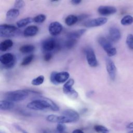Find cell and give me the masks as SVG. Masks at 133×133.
I'll list each match as a JSON object with an SVG mask.
<instances>
[{
  "instance_id": "obj_1",
  "label": "cell",
  "mask_w": 133,
  "mask_h": 133,
  "mask_svg": "<svg viewBox=\"0 0 133 133\" xmlns=\"http://www.w3.org/2000/svg\"><path fill=\"white\" fill-rule=\"evenodd\" d=\"M28 90H17L6 92L4 94L5 98L11 102H17L25 99L28 96Z\"/></svg>"
},
{
  "instance_id": "obj_2",
  "label": "cell",
  "mask_w": 133,
  "mask_h": 133,
  "mask_svg": "<svg viewBox=\"0 0 133 133\" xmlns=\"http://www.w3.org/2000/svg\"><path fill=\"white\" fill-rule=\"evenodd\" d=\"M19 30L16 26L7 24H3L0 25V35L2 37H12L19 33Z\"/></svg>"
},
{
  "instance_id": "obj_3",
  "label": "cell",
  "mask_w": 133,
  "mask_h": 133,
  "mask_svg": "<svg viewBox=\"0 0 133 133\" xmlns=\"http://www.w3.org/2000/svg\"><path fill=\"white\" fill-rule=\"evenodd\" d=\"M98 42L109 57L113 56L116 55V49L113 46L109 40L103 36H100L98 39Z\"/></svg>"
},
{
  "instance_id": "obj_4",
  "label": "cell",
  "mask_w": 133,
  "mask_h": 133,
  "mask_svg": "<svg viewBox=\"0 0 133 133\" xmlns=\"http://www.w3.org/2000/svg\"><path fill=\"white\" fill-rule=\"evenodd\" d=\"M0 62L4 65V68L7 69H11L15 65L16 58L12 54L6 53L1 56Z\"/></svg>"
},
{
  "instance_id": "obj_5",
  "label": "cell",
  "mask_w": 133,
  "mask_h": 133,
  "mask_svg": "<svg viewBox=\"0 0 133 133\" xmlns=\"http://www.w3.org/2000/svg\"><path fill=\"white\" fill-rule=\"evenodd\" d=\"M27 108L34 110H42L49 108L48 102L44 99L43 100H35L29 102Z\"/></svg>"
},
{
  "instance_id": "obj_6",
  "label": "cell",
  "mask_w": 133,
  "mask_h": 133,
  "mask_svg": "<svg viewBox=\"0 0 133 133\" xmlns=\"http://www.w3.org/2000/svg\"><path fill=\"white\" fill-rule=\"evenodd\" d=\"M59 47V44L54 38H47L42 43V48L44 51L50 52Z\"/></svg>"
},
{
  "instance_id": "obj_7",
  "label": "cell",
  "mask_w": 133,
  "mask_h": 133,
  "mask_svg": "<svg viewBox=\"0 0 133 133\" xmlns=\"http://www.w3.org/2000/svg\"><path fill=\"white\" fill-rule=\"evenodd\" d=\"M86 58L88 64L91 67H96L98 65V62L96 58V55L92 48H88L85 50Z\"/></svg>"
},
{
  "instance_id": "obj_8",
  "label": "cell",
  "mask_w": 133,
  "mask_h": 133,
  "mask_svg": "<svg viewBox=\"0 0 133 133\" xmlns=\"http://www.w3.org/2000/svg\"><path fill=\"white\" fill-rule=\"evenodd\" d=\"M108 19L105 17H99L86 21L84 23V26L87 28H94L101 26L107 23Z\"/></svg>"
},
{
  "instance_id": "obj_9",
  "label": "cell",
  "mask_w": 133,
  "mask_h": 133,
  "mask_svg": "<svg viewBox=\"0 0 133 133\" xmlns=\"http://www.w3.org/2000/svg\"><path fill=\"white\" fill-rule=\"evenodd\" d=\"M106 69L107 72L112 80H114L116 73V68L114 62L109 58H105Z\"/></svg>"
},
{
  "instance_id": "obj_10",
  "label": "cell",
  "mask_w": 133,
  "mask_h": 133,
  "mask_svg": "<svg viewBox=\"0 0 133 133\" xmlns=\"http://www.w3.org/2000/svg\"><path fill=\"white\" fill-rule=\"evenodd\" d=\"M63 26L58 21H54L50 23L48 26L49 33L52 36L59 35L62 31Z\"/></svg>"
},
{
  "instance_id": "obj_11",
  "label": "cell",
  "mask_w": 133,
  "mask_h": 133,
  "mask_svg": "<svg viewBox=\"0 0 133 133\" xmlns=\"http://www.w3.org/2000/svg\"><path fill=\"white\" fill-rule=\"evenodd\" d=\"M46 119L52 123H72V121L67 117L62 115L58 116L56 115L51 114L47 116Z\"/></svg>"
},
{
  "instance_id": "obj_12",
  "label": "cell",
  "mask_w": 133,
  "mask_h": 133,
  "mask_svg": "<svg viewBox=\"0 0 133 133\" xmlns=\"http://www.w3.org/2000/svg\"><path fill=\"white\" fill-rule=\"evenodd\" d=\"M117 11L115 7L111 6H100L98 8V13L102 16H109L115 14Z\"/></svg>"
},
{
  "instance_id": "obj_13",
  "label": "cell",
  "mask_w": 133,
  "mask_h": 133,
  "mask_svg": "<svg viewBox=\"0 0 133 133\" xmlns=\"http://www.w3.org/2000/svg\"><path fill=\"white\" fill-rule=\"evenodd\" d=\"M109 35L110 40L114 42H117L121 37V32L116 27H111L109 29Z\"/></svg>"
},
{
  "instance_id": "obj_14",
  "label": "cell",
  "mask_w": 133,
  "mask_h": 133,
  "mask_svg": "<svg viewBox=\"0 0 133 133\" xmlns=\"http://www.w3.org/2000/svg\"><path fill=\"white\" fill-rule=\"evenodd\" d=\"M62 115L69 118L72 122L77 121L79 118L78 113L75 110L72 109H66L64 110L62 113Z\"/></svg>"
},
{
  "instance_id": "obj_15",
  "label": "cell",
  "mask_w": 133,
  "mask_h": 133,
  "mask_svg": "<svg viewBox=\"0 0 133 133\" xmlns=\"http://www.w3.org/2000/svg\"><path fill=\"white\" fill-rule=\"evenodd\" d=\"M70 74L66 71L56 72L55 75V81L57 84L66 82L69 78Z\"/></svg>"
},
{
  "instance_id": "obj_16",
  "label": "cell",
  "mask_w": 133,
  "mask_h": 133,
  "mask_svg": "<svg viewBox=\"0 0 133 133\" xmlns=\"http://www.w3.org/2000/svg\"><path fill=\"white\" fill-rule=\"evenodd\" d=\"M38 31V28L36 25H30L26 27L23 31V35L26 37L35 36Z\"/></svg>"
},
{
  "instance_id": "obj_17",
  "label": "cell",
  "mask_w": 133,
  "mask_h": 133,
  "mask_svg": "<svg viewBox=\"0 0 133 133\" xmlns=\"http://www.w3.org/2000/svg\"><path fill=\"white\" fill-rule=\"evenodd\" d=\"M86 30L85 29H82L74 31L71 32H69L67 34V37L68 38H73L77 39V38H80L86 32Z\"/></svg>"
},
{
  "instance_id": "obj_18",
  "label": "cell",
  "mask_w": 133,
  "mask_h": 133,
  "mask_svg": "<svg viewBox=\"0 0 133 133\" xmlns=\"http://www.w3.org/2000/svg\"><path fill=\"white\" fill-rule=\"evenodd\" d=\"M19 15V11L17 8H12L8 10L6 15L7 20L11 21L15 19Z\"/></svg>"
},
{
  "instance_id": "obj_19",
  "label": "cell",
  "mask_w": 133,
  "mask_h": 133,
  "mask_svg": "<svg viewBox=\"0 0 133 133\" xmlns=\"http://www.w3.org/2000/svg\"><path fill=\"white\" fill-rule=\"evenodd\" d=\"M14 107V103L7 100H2L0 101V109L2 110H8L11 109Z\"/></svg>"
},
{
  "instance_id": "obj_20",
  "label": "cell",
  "mask_w": 133,
  "mask_h": 133,
  "mask_svg": "<svg viewBox=\"0 0 133 133\" xmlns=\"http://www.w3.org/2000/svg\"><path fill=\"white\" fill-rule=\"evenodd\" d=\"M74 84V80L72 78H71L68 80L63 85V92L66 95L69 92H70L73 89L72 88L73 85Z\"/></svg>"
},
{
  "instance_id": "obj_21",
  "label": "cell",
  "mask_w": 133,
  "mask_h": 133,
  "mask_svg": "<svg viewBox=\"0 0 133 133\" xmlns=\"http://www.w3.org/2000/svg\"><path fill=\"white\" fill-rule=\"evenodd\" d=\"M14 45V43L11 39H6L2 42L0 44V50L5 51L11 48Z\"/></svg>"
},
{
  "instance_id": "obj_22",
  "label": "cell",
  "mask_w": 133,
  "mask_h": 133,
  "mask_svg": "<svg viewBox=\"0 0 133 133\" xmlns=\"http://www.w3.org/2000/svg\"><path fill=\"white\" fill-rule=\"evenodd\" d=\"M78 21V17L73 15H70L65 19V23L69 26H71L75 24Z\"/></svg>"
},
{
  "instance_id": "obj_23",
  "label": "cell",
  "mask_w": 133,
  "mask_h": 133,
  "mask_svg": "<svg viewBox=\"0 0 133 133\" xmlns=\"http://www.w3.org/2000/svg\"><path fill=\"white\" fill-rule=\"evenodd\" d=\"M35 50V47L30 44H27L22 46L19 48V51L22 54H29L34 51Z\"/></svg>"
},
{
  "instance_id": "obj_24",
  "label": "cell",
  "mask_w": 133,
  "mask_h": 133,
  "mask_svg": "<svg viewBox=\"0 0 133 133\" xmlns=\"http://www.w3.org/2000/svg\"><path fill=\"white\" fill-rule=\"evenodd\" d=\"M33 21V18L31 17H27L18 21L17 22V25L19 28H22L26 26V25L29 24Z\"/></svg>"
},
{
  "instance_id": "obj_25",
  "label": "cell",
  "mask_w": 133,
  "mask_h": 133,
  "mask_svg": "<svg viewBox=\"0 0 133 133\" xmlns=\"http://www.w3.org/2000/svg\"><path fill=\"white\" fill-rule=\"evenodd\" d=\"M121 23L123 25L131 24L133 23V17L130 15H126L122 19Z\"/></svg>"
},
{
  "instance_id": "obj_26",
  "label": "cell",
  "mask_w": 133,
  "mask_h": 133,
  "mask_svg": "<svg viewBox=\"0 0 133 133\" xmlns=\"http://www.w3.org/2000/svg\"><path fill=\"white\" fill-rule=\"evenodd\" d=\"M44 81V76L43 75H39L38 77L34 78L31 84L33 85L38 86L42 84Z\"/></svg>"
},
{
  "instance_id": "obj_27",
  "label": "cell",
  "mask_w": 133,
  "mask_h": 133,
  "mask_svg": "<svg viewBox=\"0 0 133 133\" xmlns=\"http://www.w3.org/2000/svg\"><path fill=\"white\" fill-rule=\"evenodd\" d=\"M44 99L48 102L49 106V108L54 111H58L59 110V107L51 100H50V99L47 98H45Z\"/></svg>"
},
{
  "instance_id": "obj_28",
  "label": "cell",
  "mask_w": 133,
  "mask_h": 133,
  "mask_svg": "<svg viewBox=\"0 0 133 133\" xmlns=\"http://www.w3.org/2000/svg\"><path fill=\"white\" fill-rule=\"evenodd\" d=\"M94 129L98 133H109V129L107 127L100 125H95L94 126Z\"/></svg>"
},
{
  "instance_id": "obj_29",
  "label": "cell",
  "mask_w": 133,
  "mask_h": 133,
  "mask_svg": "<svg viewBox=\"0 0 133 133\" xmlns=\"http://www.w3.org/2000/svg\"><path fill=\"white\" fill-rule=\"evenodd\" d=\"M33 59H34L33 55H29V56L25 57L22 60V61L21 63V65L26 66V65H29L32 61Z\"/></svg>"
},
{
  "instance_id": "obj_30",
  "label": "cell",
  "mask_w": 133,
  "mask_h": 133,
  "mask_svg": "<svg viewBox=\"0 0 133 133\" xmlns=\"http://www.w3.org/2000/svg\"><path fill=\"white\" fill-rule=\"evenodd\" d=\"M77 39L73 38H68V39L65 42V46L68 49L72 48L76 44Z\"/></svg>"
},
{
  "instance_id": "obj_31",
  "label": "cell",
  "mask_w": 133,
  "mask_h": 133,
  "mask_svg": "<svg viewBox=\"0 0 133 133\" xmlns=\"http://www.w3.org/2000/svg\"><path fill=\"white\" fill-rule=\"evenodd\" d=\"M46 19V16L44 14H39L33 18V21L36 23H42Z\"/></svg>"
},
{
  "instance_id": "obj_32",
  "label": "cell",
  "mask_w": 133,
  "mask_h": 133,
  "mask_svg": "<svg viewBox=\"0 0 133 133\" xmlns=\"http://www.w3.org/2000/svg\"><path fill=\"white\" fill-rule=\"evenodd\" d=\"M126 43L130 49H133V34H129L127 35Z\"/></svg>"
},
{
  "instance_id": "obj_33",
  "label": "cell",
  "mask_w": 133,
  "mask_h": 133,
  "mask_svg": "<svg viewBox=\"0 0 133 133\" xmlns=\"http://www.w3.org/2000/svg\"><path fill=\"white\" fill-rule=\"evenodd\" d=\"M25 5V3L23 0H15L14 3V6L17 9H20L23 8Z\"/></svg>"
},
{
  "instance_id": "obj_34",
  "label": "cell",
  "mask_w": 133,
  "mask_h": 133,
  "mask_svg": "<svg viewBox=\"0 0 133 133\" xmlns=\"http://www.w3.org/2000/svg\"><path fill=\"white\" fill-rule=\"evenodd\" d=\"M65 129V125L63 123H58L57 126V132H62L64 131Z\"/></svg>"
},
{
  "instance_id": "obj_35",
  "label": "cell",
  "mask_w": 133,
  "mask_h": 133,
  "mask_svg": "<svg viewBox=\"0 0 133 133\" xmlns=\"http://www.w3.org/2000/svg\"><path fill=\"white\" fill-rule=\"evenodd\" d=\"M52 58V55L49 52H47L44 56V60L45 61H49V60H51Z\"/></svg>"
},
{
  "instance_id": "obj_36",
  "label": "cell",
  "mask_w": 133,
  "mask_h": 133,
  "mask_svg": "<svg viewBox=\"0 0 133 133\" xmlns=\"http://www.w3.org/2000/svg\"><path fill=\"white\" fill-rule=\"evenodd\" d=\"M57 72L56 71H54L52 72L51 74H50V81L54 84L55 85H57L56 83V81H55V75H56V73Z\"/></svg>"
},
{
  "instance_id": "obj_37",
  "label": "cell",
  "mask_w": 133,
  "mask_h": 133,
  "mask_svg": "<svg viewBox=\"0 0 133 133\" xmlns=\"http://www.w3.org/2000/svg\"><path fill=\"white\" fill-rule=\"evenodd\" d=\"M77 17H78V20H83L88 18V15H86V14H82V15H79V16H77Z\"/></svg>"
},
{
  "instance_id": "obj_38",
  "label": "cell",
  "mask_w": 133,
  "mask_h": 133,
  "mask_svg": "<svg viewBox=\"0 0 133 133\" xmlns=\"http://www.w3.org/2000/svg\"><path fill=\"white\" fill-rule=\"evenodd\" d=\"M82 0H71V2L73 5H78L79 4H80L81 3Z\"/></svg>"
},
{
  "instance_id": "obj_39",
  "label": "cell",
  "mask_w": 133,
  "mask_h": 133,
  "mask_svg": "<svg viewBox=\"0 0 133 133\" xmlns=\"http://www.w3.org/2000/svg\"><path fill=\"white\" fill-rule=\"evenodd\" d=\"M127 128L128 129H133V122L128 124L127 126Z\"/></svg>"
},
{
  "instance_id": "obj_40",
  "label": "cell",
  "mask_w": 133,
  "mask_h": 133,
  "mask_svg": "<svg viewBox=\"0 0 133 133\" xmlns=\"http://www.w3.org/2000/svg\"><path fill=\"white\" fill-rule=\"evenodd\" d=\"M72 133H84V132L83 131H82L81 130L77 129H75V130H73Z\"/></svg>"
},
{
  "instance_id": "obj_41",
  "label": "cell",
  "mask_w": 133,
  "mask_h": 133,
  "mask_svg": "<svg viewBox=\"0 0 133 133\" xmlns=\"http://www.w3.org/2000/svg\"><path fill=\"white\" fill-rule=\"evenodd\" d=\"M128 133H133V130H131L130 131L128 132Z\"/></svg>"
},
{
  "instance_id": "obj_42",
  "label": "cell",
  "mask_w": 133,
  "mask_h": 133,
  "mask_svg": "<svg viewBox=\"0 0 133 133\" xmlns=\"http://www.w3.org/2000/svg\"><path fill=\"white\" fill-rule=\"evenodd\" d=\"M22 131L23 133H27L26 131H25L24 130H22Z\"/></svg>"
},
{
  "instance_id": "obj_43",
  "label": "cell",
  "mask_w": 133,
  "mask_h": 133,
  "mask_svg": "<svg viewBox=\"0 0 133 133\" xmlns=\"http://www.w3.org/2000/svg\"><path fill=\"white\" fill-rule=\"evenodd\" d=\"M58 1V0H51L52 2H56V1Z\"/></svg>"
},
{
  "instance_id": "obj_44",
  "label": "cell",
  "mask_w": 133,
  "mask_h": 133,
  "mask_svg": "<svg viewBox=\"0 0 133 133\" xmlns=\"http://www.w3.org/2000/svg\"><path fill=\"white\" fill-rule=\"evenodd\" d=\"M58 133H68V132H66L65 131H63V132H58Z\"/></svg>"
},
{
  "instance_id": "obj_45",
  "label": "cell",
  "mask_w": 133,
  "mask_h": 133,
  "mask_svg": "<svg viewBox=\"0 0 133 133\" xmlns=\"http://www.w3.org/2000/svg\"><path fill=\"white\" fill-rule=\"evenodd\" d=\"M31 1H33V0H31Z\"/></svg>"
}]
</instances>
